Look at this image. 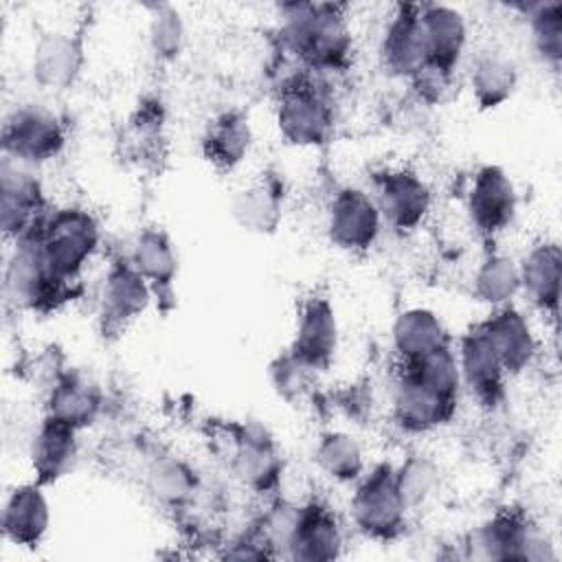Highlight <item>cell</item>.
<instances>
[{
	"label": "cell",
	"instance_id": "6da1fadb",
	"mask_svg": "<svg viewBox=\"0 0 562 562\" xmlns=\"http://www.w3.org/2000/svg\"><path fill=\"white\" fill-rule=\"evenodd\" d=\"M345 9V4L334 2L281 4V40L285 48L314 70L347 66L353 37Z\"/></svg>",
	"mask_w": 562,
	"mask_h": 562
},
{
	"label": "cell",
	"instance_id": "7a4b0ae2",
	"mask_svg": "<svg viewBox=\"0 0 562 562\" xmlns=\"http://www.w3.org/2000/svg\"><path fill=\"white\" fill-rule=\"evenodd\" d=\"M53 274L64 283L75 281L92 261L101 244L97 217L81 206L55 209L33 233Z\"/></svg>",
	"mask_w": 562,
	"mask_h": 562
},
{
	"label": "cell",
	"instance_id": "3957f363",
	"mask_svg": "<svg viewBox=\"0 0 562 562\" xmlns=\"http://www.w3.org/2000/svg\"><path fill=\"white\" fill-rule=\"evenodd\" d=\"M349 512L356 529L380 542L395 540L406 525L408 507L395 481V468L380 463L356 481Z\"/></svg>",
	"mask_w": 562,
	"mask_h": 562
},
{
	"label": "cell",
	"instance_id": "277c9868",
	"mask_svg": "<svg viewBox=\"0 0 562 562\" xmlns=\"http://www.w3.org/2000/svg\"><path fill=\"white\" fill-rule=\"evenodd\" d=\"M459 393H450L428 380L417 367L402 364L391 391L393 419L404 432L424 435L454 417Z\"/></svg>",
	"mask_w": 562,
	"mask_h": 562
},
{
	"label": "cell",
	"instance_id": "5b68a950",
	"mask_svg": "<svg viewBox=\"0 0 562 562\" xmlns=\"http://www.w3.org/2000/svg\"><path fill=\"white\" fill-rule=\"evenodd\" d=\"M274 119L281 138L294 147H321L334 132L329 97L305 79H292L281 88Z\"/></svg>",
	"mask_w": 562,
	"mask_h": 562
},
{
	"label": "cell",
	"instance_id": "8992f818",
	"mask_svg": "<svg viewBox=\"0 0 562 562\" xmlns=\"http://www.w3.org/2000/svg\"><path fill=\"white\" fill-rule=\"evenodd\" d=\"M64 285L48 268L35 235L15 241L4 266V296L15 310L50 307L61 296Z\"/></svg>",
	"mask_w": 562,
	"mask_h": 562
},
{
	"label": "cell",
	"instance_id": "52a82bcc",
	"mask_svg": "<svg viewBox=\"0 0 562 562\" xmlns=\"http://www.w3.org/2000/svg\"><path fill=\"white\" fill-rule=\"evenodd\" d=\"M50 211L31 165L2 156L0 167V224L4 237L22 239L33 235Z\"/></svg>",
	"mask_w": 562,
	"mask_h": 562
},
{
	"label": "cell",
	"instance_id": "ba28073f",
	"mask_svg": "<svg viewBox=\"0 0 562 562\" xmlns=\"http://www.w3.org/2000/svg\"><path fill=\"white\" fill-rule=\"evenodd\" d=\"M64 145L66 127L46 108L20 105L4 119L2 151L13 160L35 167L55 158Z\"/></svg>",
	"mask_w": 562,
	"mask_h": 562
},
{
	"label": "cell",
	"instance_id": "9c48e42d",
	"mask_svg": "<svg viewBox=\"0 0 562 562\" xmlns=\"http://www.w3.org/2000/svg\"><path fill=\"white\" fill-rule=\"evenodd\" d=\"M472 555L483 560H553L547 536L520 514L503 512L481 525L470 542Z\"/></svg>",
	"mask_w": 562,
	"mask_h": 562
},
{
	"label": "cell",
	"instance_id": "30bf717a",
	"mask_svg": "<svg viewBox=\"0 0 562 562\" xmlns=\"http://www.w3.org/2000/svg\"><path fill=\"white\" fill-rule=\"evenodd\" d=\"M382 224L384 220L371 193L358 187H342L329 202L325 231L331 246L360 255L378 241Z\"/></svg>",
	"mask_w": 562,
	"mask_h": 562
},
{
	"label": "cell",
	"instance_id": "8fae6325",
	"mask_svg": "<svg viewBox=\"0 0 562 562\" xmlns=\"http://www.w3.org/2000/svg\"><path fill=\"white\" fill-rule=\"evenodd\" d=\"M373 200L382 220L397 231H415L432 206L428 182L413 169H384L373 180Z\"/></svg>",
	"mask_w": 562,
	"mask_h": 562
},
{
	"label": "cell",
	"instance_id": "7c38bea8",
	"mask_svg": "<svg viewBox=\"0 0 562 562\" xmlns=\"http://www.w3.org/2000/svg\"><path fill=\"white\" fill-rule=\"evenodd\" d=\"M470 224L481 237H496L516 215L518 195L512 178L498 165H483L470 184L465 200Z\"/></svg>",
	"mask_w": 562,
	"mask_h": 562
},
{
	"label": "cell",
	"instance_id": "4fadbf2b",
	"mask_svg": "<svg viewBox=\"0 0 562 562\" xmlns=\"http://www.w3.org/2000/svg\"><path fill=\"white\" fill-rule=\"evenodd\" d=\"M231 468L241 485L252 492H272L283 472V461L272 435L257 422H241L233 428Z\"/></svg>",
	"mask_w": 562,
	"mask_h": 562
},
{
	"label": "cell",
	"instance_id": "5bb4252c",
	"mask_svg": "<svg viewBox=\"0 0 562 562\" xmlns=\"http://www.w3.org/2000/svg\"><path fill=\"white\" fill-rule=\"evenodd\" d=\"M338 318L327 296L305 299L296 314V329L288 351L310 369L325 371L338 351Z\"/></svg>",
	"mask_w": 562,
	"mask_h": 562
},
{
	"label": "cell",
	"instance_id": "9a60e30c",
	"mask_svg": "<svg viewBox=\"0 0 562 562\" xmlns=\"http://www.w3.org/2000/svg\"><path fill=\"white\" fill-rule=\"evenodd\" d=\"M457 364L461 389L470 393V397L483 408H496L505 395V369L490 347L487 338L479 329V325L470 327L457 347Z\"/></svg>",
	"mask_w": 562,
	"mask_h": 562
},
{
	"label": "cell",
	"instance_id": "2e32d148",
	"mask_svg": "<svg viewBox=\"0 0 562 562\" xmlns=\"http://www.w3.org/2000/svg\"><path fill=\"white\" fill-rule=\"evenodd\" d=\"M380 61L393 77L413 81L428 66L419 4H395L380 37Z\"/></svg>",
	"mask_w": 562,
	"mask_h": 562
},
{
	"label": "cell",
	"instance_id": "e0dca14e",
	"mask_svg": "<svg viewBox=\"0 0 562 562\" xmlns=\"http://www.w3.org/2000/svg\"><path fill=\"white\" fill-rule=\"evenodd\" d=\"M419 22L426 44L428 66L443 77H452L465 44H468V20L465 15L450 4H419Z\"/></svg>",
	"mask_w": 562,
	"mask_h": 562
},
{
	"label": "cell",
	"instance_id": "ac0fdd59",
	"mask_svg": "<svg viewBox=\"0 0 562 562\" xmlns=\"http://www.w3.org/2000/svg\"><path fill=\"white\" fill-rule=\"evenodd\" d=\"M479 329L498 356L507 375H518L533 362L538 351L536 331L529 318L512 303L494 307L487 318L479 323Z\"/></svg>",
	"mask_w": 562,
	"mask_h": 562
},
{
	"label": "cell",
	"instance_id": "d6986e66",
	"mask_svg": "<svg viewBox=\"0 0 562 562\" xmlns=\"http://www.w3.org/2000/svg\"><path fill=\"white\" fill-rule=\"evenodd\" d=\"M342 551V529L336 514L323 503L299 505L285 547V558L301 562H327Z\"/></svg>",
	"mask_w": 562,
	"mask_h": 562
},
{
	"label": "cell",
	"instance_id": "ffe728a7",
	"mask_svg": "<svg viewBox=\"0 0 562 562\" xmlns=\"http://www.w3.org/2000/svg\"><path fill=\"white\" fill-rule=\"evenodd\" d=\"M50 527V505L37 481L11 487L2 507V533L15 547H37Z\"/></svg>",
	"mask_w": 562,
	"mask_h": 562
},
{
	"label": "cell",
	"instance_id": "44dd1931",
	"mask_svg": "<svg viewBox=\"0 0 562 562\" xmlns=\"http://www.w3.org/2000/svg\"><path fill=\"white\" fill-rule=\"evenodd\" d=\"M520 292L542 314L555 318L560 307V279H562V252L558 241H536L518 261Z\"/></svg>",
	"mask_w": 562,
	"mask_h": 562
},
{
	"label": "cell",
	"instance_id": "7402d4cb",
	"mask_svg": "<svg viewBox=\"0 0 562 562\" xmlns=\"http://www.w3.org/2000/svg\"><path fill=\"white\" fill-rule=\"evenodd\" d=\"M151 294V285L130 259L114 261L108 268L101 288V316L105 325L125 327L147 310Z\"/></svg>",
	"mask_w": 562,
	"mask_h": 562
},
{
	"label": "cell",
	"instance_id": "603a6c76",
	"mask_svg": "<svg viewBox=\"0 0 562 562\" xmlns=\"http://www.w3.org/2000/svg\"><path fill=\"white\" fill-rule=\"evenodd\" d=\"M77 428L46 415L33 432L29 459L40 485H50L61 479L77 459Z\"/></svg>",
	"mask_w": 562,
	"mask_h": 562
},
{
	"label": "cell",
	"instance_id": "cb8c5ba5",
	"mask_svg": "<svg viewBox=\"0 0 562 562\" xmlns=\"http://www.w3.org/2000/svg\"><path fill=\"white\" fill-rule=\"evenodd\" d=\"M83 66V44L68 31H46L35 42L33 75L42 88H70Z\"/></svg>",
	"mask_w": 562,
	"mask_h": 562
},
{
	"label": "cell",
	"instance_id": "d4e9b609",
	"mask_svg": "<svg viewBox=\"0 0 562 562\" xmlns=\"http://www.w3.org/2000/svg\"><path fill=\"white\" fill-rule=\"evenodd\" d=\"M391 342L402 364L417 362L439 349L452 347L443 321L428 307H408L400 312L391 327Z\"/></svg>",
	"mask_w": 562,
	"mask_h": 562
},
{
	"label": "cell",
	"instance_id": "484cf974",
	"mask_svg": "<svg viewBox=\"0 0 562 562\" xmlns=\"http://www.w3.org/2000/svg\"><path fill=\"white\" fill-rule=\"evenodd\" d=\"M252 147V130L248 116L239 110L217 114L204 130L202 151L204 158L222 171L239 167Z\"/></svg>",
	"mask_w": 562,
	"mask_h": 562
},
{
	"label": "cell",
	"instance_id": "4316f807",
	"mask_svg": "<svg viewBox=\"0 0 562 562\" xmlns=\"http://www.w3.org/2000/svg\"><path fill=\"white\" fill-rule=\"evenodd\" d=\"M233 220L248 233L270 235L283 217V193L274 180H257L235 191L231 200Z\"/></svg>",
	"mask_w": 562,
	"mask_h": 562
},
{
	"label": "cell",
	"instance_id": "83f0119b",
	"mask_svg": "<svg viewBox=\"0 0 562 562\" xmlns=\"http://www.w3.org/2000/svg\"><path fill=\"white\" fill-rule=\"evenodd\" d=\"M518 86V68L501 50H483L474 57L470 68L472 99L481 110H494L503 105Z\"/></svg>",
	"mask_w": 562,
	"mask_h": 562
},
{
	"label": "cell",
	"instance_id": "f1b7e54d",
	"mask_svg": "<svg viewBox=\"0 0 562 562\" xmlns=\"http://www.w3.org/2000/svg\"><path fill=\"white\" fill-rule=\"evenodd\" d=\"M130 263L145 277L151 290H167L178 272V257L169 235L162 228H143L130 252Z\"/></svg>",
	"mask_w": 562,
	"mask_h": 562
},
{
	"label": "cell",
	"instance_id": "f546056e",
	"mask_svg": "<svg viewBox=\"0 0 562 562\" xmlns=\"http://www.w3.org/2000/svg\"><path fill=\"white\" fill-rule=\"evenodd\" d=\"M318 470L336 483H356L364 474V452L360 441L345 430H327L314 448Z\"/></svg>",
	"mask_w": 562,
	"mask_h": 562
},
{
	"label": "cell",
	"instance_id": "4dcf8cb0",
	"mask_svg": "<svg viewBox=\"0 0 562 562\" xmlns=\"http://www.w3.org/2000/svg\"><path fill=\"white\" fill-rule=\"evenodd\" d=\"M472 294L492 310L509 305L520 294L518 261L503 252H487L474 270Z\"/></svg>",
	"mask_w": 562,
	"mask_h": 562
},
{
	"label": "cell",
	"instance_id": "1f68e13d",
	"mask_svg": "<svg viewBox=\"0 0 562 562\" xmlns=\"http://www.w3.org/2000/svg\"><path fill=\"white\" fill-rule=\"evenodd\" d=\"M99 402L101 400L94 386H90L77 375H64L55 382V386H50L46 415L57 417L81 430L97 417L101 406Z\"/></svg>",
	"mask_w": 562,
	"mask_h": 562
},
{
	"label": "cell",
	"instance_id": "d6a6232c",
	"mask_svg": "<svg viewBox=\"0 0 562 562\" xmlns=\"http://www.w3.org/2000/svg\"><path fill=\"white\" fill-rule=\"evenodd\" d=\"M195 472L176 457H160L147 470L149 494L167 507H182L195 494Z\"/></svg>",
	"mask_w": 562,
	"mask_h": 562
},
{
	"label": "cell",
	"instance_id": "836d02e7",
	"mask_svg": "<svg viewBox=\"0 0 562 562\" xmlns=\"http://www.w3.org/2000/svg\"><path fill=\"white\" fill-rule=\"evenodd\" d=\"M529 22L531 44L536 55L551 68H558L562 59V4L560 2H533L522 4Z\"/></svg>",
	"mask_w": 562,
	"mask_h": 562
},
{
	"label": "cell",
	"instance_id": "e575fe53",
	"mask_svg": "<svg viewBox=\"0 0 562 562\" xmlns=\"http://www.w3.org/2000/svg\"><path fill=\"white\" fill-rule=\"evenodd\" d=\"M395 481L408 509L426 503L439 487V468L424 454H411L395 468Z\"/></svg>",
	"mask_w": 562,
	"mask_h": 562
},
{
	"label": "cell",
	"instance_id": "d590c367",
	"mask_svg": "<svg viewBox=\"0 0 562 562\" xmlns=\"http://www.w3.org/2000/svg\"><path fill=\"white\" fill-rule=\"evenodd\" d=\"M147 40L156 59L173 61L182 53L187 40V29L180 11L167 4L156 7L149 20Z\"/></svg>",
	"mask_w": 562,
	"mask_h": 562
},
{
	"label": "cell",
	"instance_id": "8d00e7d4",
	"mask_svg": "<svg viewBox=\"0 0 562 562\" xmlns=\"http://www.w3.org/2000/svg\"><path fill=\"white\" fill-rule=\"evenodd\" d=\"M314 375L316 371L294 358L288 349L279 353L270 364V382L279 397L285 402H301L310 393Z\"/></svg>",
	"mask_w": 562,
	"mask_h": 562
}]
</instances>
